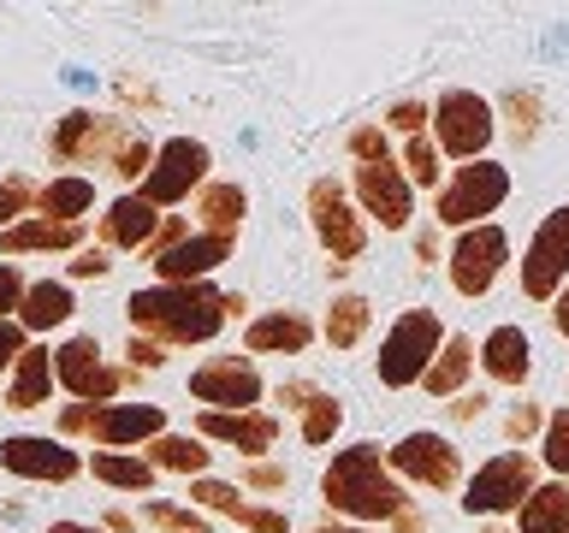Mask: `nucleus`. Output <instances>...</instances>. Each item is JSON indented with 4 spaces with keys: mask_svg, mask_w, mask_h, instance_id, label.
<instances>
[{
    "mask_svg": "<svg viewBox=\"0 0 569 533\" xmlns=\"http://www.w3.org/2000/svg\"><path fill=\"white\" fill-rule=\"evenodd\" d=\"M124 320L137 338H154L160 350L172 344H208L226 326V291L213 284H149V291L124 296Z\"/></svg>",
    "mask_w": 569,
    "mask_h": 533,
    "instance_id": "f257e3e1",
    "label": "nucleus"
},
{
    "mask_svg": "<svg viewBox=\"0 0 569 533\" xmlns=\"http://www.w3.org/2000/svg\"><path fill=\"white\" fill-rule=\"evenodd\" d=\"M320 497H327L332 515H350L356 527L362 522H398V515L416 504V497L403 492V480H391L380 444H345L327 474H320Z\"/></svg>",
    "mask_w": 569,
    "mask_h": 533,
    "instance_id": "f03ea898",
    "label": "nucleus"
},
{
    "mask_svg": "<svg viewBox=\"0 0 569 533\" xmlns=\"http://www.w3.org/2000/svg\"><path fill=\"white\" fill-rule=\"evenodd\" d=\"M160 433H167L160 403H66L53 439H96L101 451H131V444H149Z\"/></svg>",
    "mask_w": 569,
    "mask_h": 533,
    "instance_id": "7ed1b4c3",
    "label": "nucleus"
},
{
    "mask_svg": "<svg viewBox=\"0 0 569 533\" xmlns=\"http://www.w3.org/2000/svg\"><path fill=\"white\" fill-rule=\"evenodd\" d=\"M445 344V326H439V314L433 309H403L398 320H391V332H386V344H380V385L391 391H409V385H421L427 380V368H433V355Z\"/></svg>",
    "mask_w": 569,
    "mask_h": 533,
    "instance_id": "20e7f679",
    "label": "nucleus"
},
{
    "mask_svg": "<svg viewBox=\"0 0 569 533\" xmlns=\"http://www.w3.org/2000/svg\"><path fill=\"white\" fill-rule=\"evenodd\" d=\"M510 195V167H498V160H469V167L451 172V184H439V225H487V213H498V202Z\"/></svg>",
    "mask_w": 569,
    "mask_h": 533,
    "instance_id": "39448f33",
    "label": "nucleus"
},
{
    "mask_svg": "<svg viewBox=\"0 0 569 533\" xmlns=\"http://www.w3.org/2000/svg\"><path fill=\"white\" fill-rule=\"evenodd\" d=\"M309 225H315V238L320 249H327V266H356L362 261V249H368V220H362V208H350V195L338 178H315L309 184Z\"/></svg>",
    "mask_w": 569,
    "mask_h": 533,
    "instance_id": "423d86ee",
    "label": "nucleus"
},
{
    "mask_svg": "<svg viewBox=\"0 0 569 533\" xmlns=\"http://www.w3.org/2000/svg\"><path fill=\"white\" fill-rule=\"evenodd\" d=\"M208 167H213L208 142H196V137H167V142L154 149V167H149V178L137 184V195H142V202H154V208L190 202V190L208 184Z\"/></svg>",
    "mask_w": 569,
    "mask_h": 533,
    "instance_id": "0eeeda50",
    "label": "nucleus"
},
{
    "mask_svg": "<svg viewBox=\"0 0 569 533\" xmlns=\"http://www.w3.org/2000/svg\"><path fill=\"white\" fill-rule=\"evenodd\" d=\"M124 380H131V373L107 362L96 332H78V338H66V344L53 350V385H66L78 403H113L124 391Z\"/></svg>",
    "mask_w": 569,
    "mask_h": 533,
    "instance_id": "6e6552de",
    "label": "nucleus"
},
{
    "mask_svg": "<svg viewBox=\"0 0 569 533\" xmlns=\"http://www.w3.org/2000/svg\"><path fill=\"white\" fill-rule=\"evenodd\" d=\"M492 142V107L475 89H445L433 107V149L451 160H487Z\"/></svg>",
    "mask_w": 569,
    "mask_h": 533,
    "instance_id": "1a4fd4ad",
    "label": "nucleus"
},
{
    "mask_svg": "<svg viewBox=\"0 0 569 533\" xmlns=\"http://www.w3.org/2000/svg\"><path fill=\"white\" fill-rule=\"evenodd\" d=\"M533 486H540L533 456L505 451V456H492L487 469H475V480L462 486V510H469V515H516Z\"/></svg>",
    "mask_w": 569,
    "mask_h": 533,
    "instance_id": "9d476101",
    "label": "nucleus"
},
{
    "mask_svg": "<svg viewBox=\"0 0 569 533\" xmlns=\"http://www.w3.org/2000/svg\"><path fill=\"white\" fill-rule=\"evenodd\" d=\"M386 469H391V480H409V486L451 492L462 480V456H457V444L445 433H403L386 451Z\"/></svg>",
    "mask_w": 569,
    "mask_h": 533,
    "instance_id": "9b49d317",
    "label": "nucleus"
},
{
    "mask_svg": "<svg viewBox=\"0 0 569 533\" xmlns=\"http://www.w3.org/2000/svg\"><path fill=\"white\" fill-rule=\"evenodd\" d=\"M569 279V202L551 208L540 231H533L528 255H522V296L528 302H551Z\"/></svg>",
    "mask_w": 569,
    "mask_h": 533,
    "instance_id": "f8f14e48",
    "label": "nucleus"
},
{
    "mask_svg": "<svg viewBox=\"0 0 569 533\" xmlns=\"http://www.w3.org/2000/svg\"><path fill=\"white\" fill-rule=\"evenodd\" d=\"M261 373L249 355H208L190 368V398L202 409H256L261 403Z\"/></svg>",
    "mask_w": 569,
    "mask_h": 533,
    "instance_id": "ddd939ff",
    "label": "nucleus"
},
{
    "mask_svg": "<svg viewBox=\"0 0 569 533\" xmlns=\"http://www.w3.org/2000/svg\"><path fill=\"white\" fill-rule=\"evenodd\" d=\"M505 261H510V238L498 225H469V231H457V249H451V284H457V296H487L492 291V279L505 273Z\"/></svg>",
    "mask_w": 569,
    "mask_h": 533,
    "instance_id": "4468645a",
    "label": "nucleus"
},
{
    "mask_svg": "<svg viewBox=\"0 0 569 533\" xmlns=\"http://www.w3.org/2000/svg\"><path fill=\"white\" fill-rule=\"evenodd\" d=\"M0 469L18 474V480H48V486H66V480L83 474V456L71 451L66 439L12 433V439H0Z\"/></svg>",
    "mask_w": 569,
    "mask_h": 533,
    "instance_id": "2eb2a0df",
    "label": "nucleus"
},
{
    "mask_svg": "<svg viewBox=\"0 0 569 533\" xmlns=\"http://www.w3.org/2000/svg\"><path fill=\"white\" fill-rule=\"evenodd\" d=\"M350 190H356V202H362L368 220H380L386 231H403L409 213H416V184L403 178V167L391 154L373 160V167H356Z\"/></svg>",
    "mask_w": 569,
    "mask_h": 533,
    "instance_id": "dca6fc26",
    "label": "nucleus"
},
{
    "mask_svg": "<svg viewBox=\"0 0 569 533\" xmlns=\"http://www.w3.org/2000/svg\"><path fill=\"white\" fill-rule=\"evenodd\" d=\"M131 137V124L113 113H66L60 131H53V160H71V167H107L119 154V142Z\"/></svg>",
    "mask_w": 569,
    "mask_h": 533,
    "instance_id": "f3484780",
    "label": "nucleus"
},
{
    "mask_svg": "<svg viewBox=\"0 0 569 533\" xmlns=\"http://www.w3.org/2000/svg\"><path fill=\"white\" fill-rule=\"evenodd\" d=\"M196 439L226 444V451H243L249 462H261L279 444V415H267V409H202L196 415Z\"/></svg>",
    "mask_w": 569,
    "mask_h": 533,
    "instance_id": "a211bd4d",
    "label": "nucleus"
},
{
    "mask_svg": "<svg viewBox=\"0 0 569 533\" xmlns=\"http://www.w3.org/2000/svg\"><path fill=\"white\" fill-rule=\"evenodd\" d=\"M190 504L196 510H213V515H226V522H238L249 533H291V515L273 510V504H249V492L243 486H231V480H190Z\"/></svg>",
    "mask_w": 569,
    "mask_h": 533,
    "instance_id": "6ab92c4d",
    "label": "nucleus"
},
{
    "mask_svg": "<svg viewBox=\"0 0 569 533\" xmlns=\"http://www.w3.org/2000/svg\"><path fill=\"white\" fill-rule=\"evenodd\" d=\"M231 249H238V238H213V231H190L178 249H167V255L154 261V284H208L213 266L231 261Z\"/></svg>",
    "mask_w": 569,
    "mask_h": 533,
    "instance_id": "aec40b11",
    "label": "nucleus"
},
{
    "mask_svg": "<svg viewBox=\"0 0 569 533\" xmlns=\"http://www.w3.org/2000/svg\"><path fill=\"white\" fill-rule=\"evenodd\" d=\"M160 220H167V213H160L154 202H142L137 190H124L119 202H107V213L96 220V243L101 249H149V238L160 231Z\"/></svg>",
    "mask_w": 569,
    "mask_h": 533,
    "instance_id": "412c9836",
    "label": "nucleus"
},
{
    "mask_svg": "<svg viewBox=\"0 0 569 533\" xmlns=\"http://www.w3.org/2000/svg\"><path fill=\"white\" fill-rule=\"evenodd\" d=\"M78 255L83 249V225H60V220H42V213H30V220H18L12 231H0V255L18 261V255Z\"/></svg>",
    "mask_w": 569,
    "mask_h": 533,
    "instance_id": "4be33fe9",
    "label": "nucleus"
},
{
    "mask_svg": "<svg viewBox=\"0 0 569 533\" xmlns=\"http://www.w3.org/2000/svg\"><path fill=\"white\" fill-rule=\"evenodd\" d=\"M309 344H315V326H309V314H297V309L256 314V320H249V332H243L249 355H302Z\"/></svg>",
    "mask_w": 569,
    "mask_h": 533,
    "instance_id": "5701e85b",
    "label": "nucleus"
},
{
    "mask_svg": "<svg viewBox=\"0 0 569 533\" xmlns=\"http://www.w3.org/2000/svg\"><path fill=\"white\" fill-rule=\"evenodd\" d=\"M480 368H487L492 385H522L533 373V344L522 326H492L487 344H480Z\"/></svg>",
    "mask_w": 569,
    "mask_h": 533,
    "instance_id": "b1692460",
    "label": "nucleus"
},
{
    "mask_svg": "<svg viewBox=\"0 0 569 533\" xmlns=\"http://www.w3.org/2000/svg\"><path fill=\"white\" fill-rule=\"evenodd\" d=\"M243 213H249V190L231 184V178H208V184L196 190V220H202V231H213V238H238Z\"/></svg>",
    "mask_w": 569,
    "mask_h": 533,
    "instance_id": "393cba45",
    "label": "nucleus"
},
{
    "mask_svg": "<svg viewBox=\"0 0 569 533\" xmlns=\"http://www.w3.org/2000/svg\"><path fill=\"white\" fill-rule=\"evenodd\" d=\"M142 462H149L154 474H184V480H202L208 474V462H213V451L196 433H160V439H149L142 444Z\"/></svg>",
    "mask_w": 569,
    "mask_h": 533,
    "instance_id": "a878e982",
    "label": "nucleus"
},
{
    "mask_svg": "<svg viewBox=\"0 0 569 533\" xmlns=\"http://www.w3.org/2000/svg\"><path fill=\"white\" fill-rule=\"evenodd\" d=\"M48 391H53V350L30 344L12 362V373H7V409H42Z\"/></svg>",
    "mask_w": 569,
    "mask_h": 533,
    "instance_id": "bb28decb",
    "label": "nucleus"
},
{
    "mask_svg": "<svg viewBox=\"0 0 569 533\" xmlns=\"http://www.w3.org/2000/svg\"><path fill=\"white\" fill-rule=\"evenodd\" d=\"M71 309H78V302H71V291L60 279H36V284H24V302H18V326L24 332H53V326H66L71 320Z\"/></svg>",
    "mask_w": 569,
    "mask_h": 533,
    "instance_id": "cd10ccee",
    "label": "nucleus"
},
{
    "mask_svg": "<svg viewBox=\"0 0 569 533\" xmlns=\"http://www.w3.org/2000/svg\"><path fill=\"white\" fill-rule=\"evenodd\" d=\"M516 533H569V480H546L522 497Z\"/></svg>",
    "mask_w": 569,
    "mask_h": 533,
    "instance_id": "c85d7f7f",
    "label": "nucleus"
},
{
    "mask_svg": "<svg viewBox=\"0 0 569 533\" xmlns=\"http://www.w3.org/2000/svg\"><path fill=\"white\" fill-rule=\"evenodd\" d=\"M96 208V184L78 172H66V178H48L42 195H36V213L42 220H60V225H83V213Z\"/></svg>",
    "mask_w": 569,
    "mask_h": 533,
    "instance_id": "c756f323",
    "label": "nucleus"
},
{
    "mask_svg": "<svg viewBox=\"0 0 569 533\" xmlns=\"http://www.w3.org/2000/svg\"><path fill=\"white\" fill-rule=\"evenodd\" d=\"M469 368H475V338H457V332H445V344H439V355H433V368H427V391L433 398H445L451 403L457 391H462V380H469Z\"/></svg>",
    "mask_w": 569,
    "mask_h": 533,
    "instance_id": "7c9ffc66",
    "label": "nucleus"
},
{
    "mask_svg": "<svg viewBox=\"0 0 569 533\" xmlns=\"http://www.w3.org/2000/svg\"><path fill=\"white\" fill-rule=\"evenodd\" d=\"M368 320H373V309H368V296H356V291H338L332 296V309H327V344L332 350H356L368 338Z\"/></svg>",
    "mask_w": 569,
    "mask_h": 533,
    "instance_id": "2f4dec72",
    "label": "nucleus"
},
{
    "mask_svg": "<svg viewBox=\"0 0 569 533\" xmlns=\"http://www.w3.org/2000/svg\"><path fill=\"white\" fill-rule=\"evenodd\" d=\"M89 474H96L101 486H113V492H142V497H149V486H154V469L131 451H96Z\"/></svg>",
    "mask_w": 569,
    "mask_h": 533,
    "instance_id": "473e14b6",
    "label": "nucleus"
},
{
    "mask_svg": "<svg viewBox=\"0 0 569 533\" xmlns=\"http://www.w3.org/2000/svg\"><path fill=\"white\" fill-rule=\"evenodd\" d=\"M142 522H149V527H160V533H213L202 510H190V504H172V497H149V504H142Z\"/></svg>",
    "mask_w": 569,
    "mask_h": 533,
    "instance_id": "72a5a7b5",
    "label": "nucleus"
},
{
    "mask_svg": "<svg viewBox=\"0 0 569 533\" xmlns=\"http://www.w3.org/2000/svg\"><path fill=\"white\" fill-rule=\"evenodd\" d=\"M36 195H42V184H36L30 172L0 178V231H12L18 220H30V213H36Z\"/></svg>",
    "mask_w": 569,
    "mask_h": 533,
    "instance_id": "f704fd0d",
    "label": "nucleus"
},
{
    "mask_svg": "<svg viewBox=\"0 0 569 533\" xmlns=\"http://www.w3.org/2000/svg\"><path fill=\"white\" fill-rule=\"evenodd\" d=\"M338 426H345V403H338L332 391H320V398L302 409V444H315V451H320V444H332Z\"/></svg>",
    "mask_w": 569,
    "mask_h": 533,
    "instance_id": "c9c22d12",
    "label": "nucleus"
},
{
    "mask_svg": "<svg viewBox=\"0 0 569 533\" xmlns=\"http://www.w3.org/2000/svg\"><path fill=\"white\" fill-rule=\"evenodd\" d=\"M403 178L409 184H421V190H433L439 178H445V167H439V149H433V137H403Z\"/></svg>",
    "mask_w": 569,
    "mask_h": 533,
    "instance_id": "e433bc0d",
    "label": "nucleus"
},
{
    "mask_svg": "<svg viewBox=\"0 0 569 533\" xmlns=\"http://www.w3.org/2000/svg\"><path fill=\"white\" fill-rule=\"evenodd\" d=\"M107 167H113V178H124V184H142V178H149V167H154V142L142 137V131H131Z\"/></svg>",
    "mask_w": 569,
    "mask_h": 533,
    "instance_id": "4c0bfd02",
    "label": "nucleus"
},
{
    "mask_svg": "<svg viewBox=\"0 0 569 533\" xmlns=\"http://www.w3.org/2000/svg\"><path fill=\"white\" fill-rule=\"evenodd\" d=\"M540 451H546V469L558 474V480H569V409H558V415H546Z\"/></svg>",
    "mask_w": 569,
    "mask_h": 533,
    "instance_id": "58836bf2",
    "label": "nucleus"
},
{
    "mask_svg": "<svg viewBox=\"0 0 569 533\" xmlns=\"http://www.w3.org/2000/svg\"><path fill=\"white\" fill-rule=\"evenodd\" d=\"M505 113H510L516 142H533V137H540V95H533V89H510V95H505Z\"/></svg>",
    "mask_w": 569,
    "mask_h": 533,
    "instance_id": "ea45409f",
    "label": "nucleus"
},
{
    "mask_svg": "<svg viewBox=\"0 0 569 533\" xmlns=\"http://www.w3.org/2000/svg\"><path fill=\"white\" fill-rule=\"evenodd\" d=\"M350 154H356V167H373V160L391 154V142H386L380 124H356V131H350Z\"/></svg>",
    "mask_w": 569,
    "mask_h": 533,
    "instance_id": "a19ab883",
    "label": "nucleus"
},
{
    "mask_svg": "<svg viewBox=\"0 0 569 533\" xmlns=\"http://www.w3.org/2000/svg\"><path fill=\"white\" fill-rule=\"evenodd\" d=\"M190 238V225L184 220H178V213H167V220H160V231H154V238H149V249H142V261H160V255H167V249H178V243H184Z\"/></svg>",
    "mask_w": 569,
    "mask_h": 533,
    "instance_id": "79ce46f5",
    "label": "nucleus"
},
{
    "mask_svg": "<svg viewBox=\"0 0 569 533\" xmlns=\"http://www.w3.org/2000/svg\"><path fill=\"white\" fill-rule=\"evenodd\" d=\"M427 119H433V113H427V101H398L386 113V124H391V131H403V137H421Z\"/></svg>",
    "mask_w": 569,
    "mask_h": 533,
    "instance_id": "37998d69",
    "label": "nucleus"
},
{
    "mask_svg": "<svg viewBox=\"0 0 569 533\" xmlns=\"http://www.w3.org/2000/svg\"><path fill=\"white\" fill-rule=\"evenodd\" d=\"M18 302H24V273H18V261H0V320H12Z\"/></svg>",
    "mask_w": 569,
    "mask_h": 533,
    "instance_id": "c03bdc74",
    "label": "nucleus"
},
{
    "mask_svg": "<svg viewBox=\"0 0 569 533\" xmlns=\"http://www.w3.org/2000/svg\"><path fill=\"white\" fill-rule=\"evenodd\" d=\"M124 355H131L137 373H160V368H167V350H160L154 338H137V332H131V344H124Z\"/></svg>",
    "mask_w": 569,
    "mask_h": 533,
    "instance_id": "a18cd8bd",
    "label": "nucleus"
},
{
    "mask_svg": "<svg viewBox=\"0 0 569 533\" xmlns=\"http://www.w3.org/2000/svg\"><path fill=\"white\" fill-rule=\"evenodd\" d=\"M30 350V332L18 320H0V373H12V362Z\"/></svg>",
    "mask_w": 569,
    "mask_h": 533,
    "instance_id": "49530a36",
    "label": "nucleus"
},
{
    "mask_svg": "<svg viewBox=\"0 0 569 533\" xmlns=\"http://www.w3.org/2000/svg\"><path fill=\"white\" fill-rule=\"evenodd\" d=\"M243 486L249 492H284V469H279V462H249V469H243Z\"/></svg>",
    "mask_w": 569,
    "mask_h": 533,
    "instance_id": "de8ad7c7",
    "label": "nucleus"
},
{
    "mask_svg": "<svg viewBox=\"0 0 569 533\" xmlns=\"http://www.w3.org/2000/svg\"><path fill=\"white\" fill-rule=\"evenodd\" d=\"M107 266H113V255H107L101 243H83V249H78V261H71V279H101Z\"/></svg>",
    "mask_w": 569,
    "mask_h": 533,
    "instance_id": "09e8293b",
    "label": "nucleus"
},
{
    "mask_svg": "<svg viewBox=\"0 0 569 533\" xmlns=\"http://www.w3.org/2000/svg\"><path fill=\"white\" fill-rule=\"evenodd\" d=\"M505 433H510V439H533V433H546V415H540L533 403H522V409H510Z\"/></svg>",
    "mask_w": 569,
    "mask_h": 533,
    "instance_id": "8fccbe9b",
    "label": "nucleus"
},
{
    "mask_svg": "<svg viewBox=\"0 0 569 533\" xmlns=\"http://www.w3.org/2000/svg\"><path fill=\"white\" fill-rule=\"evenodd\" d=\"M273 398H279L284 409H297V415H302V409H309V403L320 398V385H309V380H284V385L273 391Z\"/></svg>",
    "mask_w": 569,
    "mask_h": 533,
    "instance_id": "3c124183",
    "label": "nucleus"
},
{
    "mask_svg": "<svg viewBox=\"0 0 569 533\" xmlns=\"http://www.w3.org/2000/svg\"><path fill=\"white\" fill-rule=\"evenodd\" d=\"M480 409H487V398H480V391H457V398H451V415H457V421H475Z\"/></svg>",
    "mask_w": 569,
    "mask_h": 533,
    "instance_id": "603ef678",
    "label": "nucleus"
},
{
    "mask_svg": "<svg viewBox=\"0 0 569 533\" xmlns=\"http://www.w3.org/2000/svg\"><path fill=\"white\" fill-rule=\"evenodd\" d=\"M391 533H427V515H421L416 504H409V510L398 515V522H391Z\"/></svg>",
    "mask_w": 569,
    "mask_h": 533,
    "instance_id": "864d4df0",
    "label": "nucleus"
},
{
    "mask_svg": "<svg viewBox=\"0 0 569 533\" xmlns=\"http://www.w3.org/2000/svg\"><path fill=\"white\" fill-rule=\"evenodd\" d=\"M551 326H558V332L569 338V291H558V296H551Z\"/></svg>",
    "mask_w": 569,
    "mask_h": 533,
    "instance_id": "5fc2aeb1",
    "label": "nucleus"
},
{
    "mask_svg": "<svg viewBox=\"0 0 569 533\" xmlns=\"http://www.w3.org/2000/svg\"><path fill=\"white\" fill-rule=\"evenodd\" d=\"M416 261H439V238H433V231H416Z\"/></svg>",
    "mask_w": 569,
    "mask_h": 533,
    "instance_id": "6e6d98bb",
    "label": "nucleus"
},
{
    "mask_svg": "<svg viewBox=\"0 0 569 533\" xmlns=\"http://www.w3.org/2000/svg\"><path fill=\"white\" fill-rule=\"evenodd\" d=\"M107 533H131L137 522H131V515H124V510H107V522H101Z\"/></svg>",
    "mask_w": 569,
    "mask_h": 533,
    "instance_id": "4d7b16f0",
    "label": "nucleus"
},
{
    "mask_svg": "<svg viewBox=\"0 0 569 533\" xmlns=\"http://www.w3.org/2000/svg\"><path fill=\"white\" fill-rule=\"evenodd\" d=\"M309 533H373V527H356V522H320V527H309Z\"/></svg>",
    "mask_w": 569,
    "mask_h": 533,
    "instance_id": "13d9d810",
    "label": "nucleus"
},
{
    "mask_svg": "<svg viewBox=\"0 0 569 533\" xmlns=\"http://www.w3.org/2000/svg\"><path fill=\"white\" fill-rule=\"evenodd\" d=\"M48 533H107V527H89V522H53Z\"/></svg>",
    "mask_w": 569,
    "mask_h": 533,
    "instance_id": "bf43d9fd",
    "label": "nucleus"
},
{
    "mask_svg": "<svg viewBox=\"0 0 569 533\" xmlns=\"http://www.w3.org/2000/svg\"><path fill=\"white\" fill-rule=\"evenodd\" d=\"M487 533H505V527H487Z\"/></svg>",
    "mask_w": 569,
    "mask_h": 533,
    "instance_id": "052dcab7",
    "label": "nucleus"
}]
</instances>
